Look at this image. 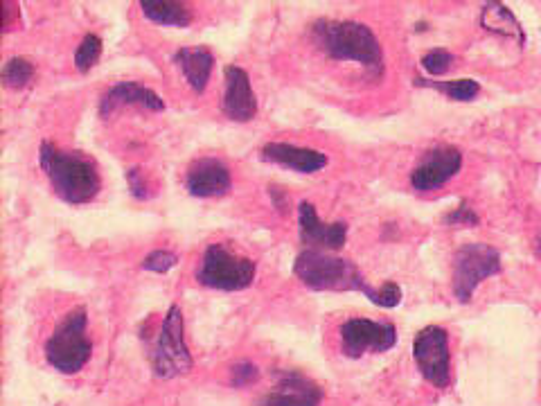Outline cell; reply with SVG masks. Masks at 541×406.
Instances as JSON below:
<instances>
[{
	"label": "cell",
	"instance_id": "cell-1",
	"mask_svg": "<svg viewBox=\"0 0 541 406\" xmlns=\"http://www.w3.org/2000/svg\"><path fill=\"white\" fill-rule=\"evenodd\" d=\"M312 41L325 57L334 61H354L368 75L384 73V48L368 25L357 21L321 19L312 25Z\"/></svg>",
	"mask_w": 541,
	"mask_h": 406
},
{
	"label": "cell",
	"instance_id": "cell-2",
	"mask_svg": "<svg viewBox=\"0 0 541 406\" xmlns=\"http://www.w3.org/2000/svg\"><path fill=\"white\" fill-rule=\"evenodd\" d=\"M39 165L46 172L48 181L57 197L68 203H88L93 201L102 188L100 170H97L95 158L84 152H66L52 145L50 140H43L39 149Z\"/></svg>",
	"mask_w": 541,
	"mask_h": 406
},
{
	"label": "cell",
	"instance_id": "cell-3",
	"mask_svg": "<svg viewBox=\"0 0 541 406\" xmlns=\"http://www.w3.org/2000/svg\"><path fill=\"white\" fill-rule=\"evenodd\" d=\"M294 273L305 287L314 291H361L366 298L372 294V287L357 264L327 251L305 249L296 258Z\"/></svg>",
	"mask_w": 541,
	"mask_h": 406
},
{
	"label": "cell",
	"instance_id": "cell-4",
	"mask_svg": "<svg viewBox=\"0 0 541 406\" xmlns=\"http://www.w3.org/2000/svg\"><path fill=\"white\" fill-rule=\"evenodd\" d=\"M88 316L84 307H75L66 314V319L57 325V330L46 341L48 364L64 375H75L91 359V339L86 337Z\"/></svg>",
	"mask_w": 541,
	"mask_h": 406
},
{
	"label": "cell",
	"instance_id": "cell-5",
	"mask_svg": "<svg viewBox=\"0 0 541 406\" xmlns=\"http://www.w3.org/2000/svg\"><path fill=\"white\" fill-rule=\"evenodd\" d=\"M194 366L188 343H185L183 312L179 305L167 310L161 330H158L156 343L152 348V368L154 375L161 379H174L188 375Z\"/></svg>",
	"mask_w": 541,
	"mask_h": 406
},
{
	"label": "cell",
	"instance_id": "cell-6",
	"mask_svg": "<svg viewBox=\"0 0 541 406\" xmlns=\"http://www.w3.org/2000/svg\"><path fill=\"white\" fill-rule=\"evenodd\" d=\"M257 267L251 258L228 251L224 244H212L203 253L197 280L203 287L219 291L246 289L255 280Z\"/></svg>",
	"mask_w": 541,
	"mask_h": 406
},
{
	"label": "cell",
	"instance_id": "cell-7",
	"mask_svg": "<svg viewBox=\"0 0 541 406\" xmlns=\"http://www.w3.org/2000/svg\"><path fill=\"white\" fill-rule=\"evenodd\" d=\"M501 273V253L490 244H465L454 255V294L460 303H469L481 282Z\"/></svg>",
	"mask_w": 541,
	"mask_h": 406
},
{
	"label": "cell",
	"instance_id": "cell-8",
	"mask_svg": "<svg viewBox=\"0 0 541 406\" xmlns=\"http://www.w3.org/2000/svg\"><path fill=\"white\" fill-rule=\"evenodd\" d=\"M413 359L422 377L436 388L451 384V352L449 334L440 325H429L413 341Z\"/></svg>",
	"mask_w": 541,
	"mask_h": 406
},
{
	"label": "cell",
	"instance_id": "cell-9",
	"mask_svg": "<svg viewBox=\"0 0 541 406\" xmlns=\"http://www.w3.org/2000/svg\"><path fill=\"white\" fill-rule=\"evenodd\" d=\"M395 343L397 330L390 323L350 319L341 325V348L350 359H359L368 352H388L395 348Z\"/></svg>",
	"mask_w": 541,
	"mask_h": 406
},
{
	"label": "cell",
	"instance_id": "cell-10",
	"mask_svg": "<svg viewBox=\"0 0 541 406\" xmlns=\"http://www.w3.org/2000/svg\"><path fill=\"white\" fill-rule=\"evenodd\" d=\"M463 167V154L458 147L442 145L433 147L422 156V161L411 172V185L418 192L440 190L447 181L454 179Z\"/></svg>",
	"mask_w": 541,
	"mask_h": 406
},
{
	"label": "cell",
	"instance_id": "cell-11",
	"mask_svg": "<svg viewBox=\"0 0 541 406\" xmlns=\"http://www.w3.org/2000/svg\"><path fill=\"white\" fill-rule=\"evenodd\" d=\"M298 231L300 242L314 251H339L343 249L345 240H348V224L321 222L316 208L309 201H303L298 206Z\"/></svg>",
	"mask_w": 541,
	"mask_h": 406
},
{
	"label": "cell",
	"instance_id": "cell-12",
	"mask_svg": "<svg viewBox=\"0 0 541 406\" xmlns=\"http://www.w3.org/2000/svg\"><path fill=\"white\" fill-rule=\"evenodd\" d=\"M321 402V386L296 370H285L280 373L278 384L255 406H321Z\"/></svg>",
	"mask_w": 541,
	"mask_h": 406
},
{
	"label": "cell",
	"instance_id": "cell-13",
	"mask_svg": "<svg viewBox=\"0 0 541 406\" xmlns=\"http://www.w3.org/2000/svg\"><path fill=\"white\" fill-rule=\"evenodd\" d=\"M224 100L221 109L233 122H251L257 113V97L253 93L251 77L244 68L226 66L224 70Z\"/></svg>",
	"mask_w": 541,
	"mask_h": 406
},
{
	"label": "cell",
	"instance_id": "cell-14",
	"mask_svg": "<svg viewBox=\"0 0 541 406\" xmlns=\"http://www.w3.org/2000/svg\"><path fill=\"white\" fill-rule=\"evenodd\" d=\"M185 185H188L192 197L210 199L228 194L233 179H230V170L224 161H219V158H199L190 165Z\"/></svg>",
	"mask_w": 541,
	"mask_h": 406
},
{
	"label": "cell",
	"instance_id": "cell-15",
	"mask_svg": "<svg viewBox=\"0 0 541 406\" xmlns=\"http://www.w3.org/2000/svg\"><path fill=\"white\" fill-rule=\"evenodd\" d=\"M122 107H143L147 111H163L165 102L152 88H147L138 82H120L109 88L100 100V113L109 118L113 111Z\"/></svg>",
	"mask_w": 541,
	"mask_h": 406
},
{
	"label": "cell",
	"instance_id": "cell-16",
	"mask_svg": "<svg viewBox=\"0 0 541 406\" xmlns=\"http://www.w3.org/2000/svg\"><path fill=\"white\" fill-rule=\"evenodd\" d=\"M262 158L264 161L289 167V170L300 174H314L327 165V156L323 152H318V149L298 147L289 143H266L262 147Z\"/></svg>",
	"mask_w": 541,
	"mask_h": 406
},
{
	"label": "cell",
	"instance_id": "cell-17",
	"mask_svg": "<svg viewBox=\"0 0 541 406\" xmlns=\"http://www.w3.org/2000/svg\"><path fill=\"white\" fill-rule=\"evenodd\" d=\"M174 61L194 93L206 91L212 68H215V57L208 48H181L174 52Z\"/></svg>",
	"mask_w": 541,
	"mask_h": 406
},
{
	"label": "cell",
	"instance_id": "cell-18",
	"mask_svg": "<svg viewBox=\"0 0 541 406\" xmlns=\"http://www.w3.org/2000/svg\"><path fill=\"white\" fill-rule=\"evenodd\" d=\"M481 25H483V30L499 34V37L517 39L521 46L526 43V34H523V28H521V23L517 21V16H514L508 7L501 5V3L483 5Z\"/></svg>",
	"mask_w": 541,
	"mask_h": 406
},
{
	"label": "cell",
	"instance_id": "cell-19",
	"mask_svg": "<svg viewBox=\"0 0 541 406\" xmlns=\"http://www.w3.org/2000/svg\"><path fill=\"white\" fill-rule=\"evenodd\" d=\"M140 10L149 21L158 25H172V28H188L194 19L188 5L174 3V0H143Z\"/></svg>",
	"mask_w": 541,
	"mask_h": 406
},
{
	"label": "cell",
	"instance_id": "cell-20",
	"mask_svg": "<svg viewBox=\"0 0 541 406\" xmlns=\"http://www.w3.org/2000/svg\"><path fill=\"white\" fill-rule=\"evenodd\" d=\"M415 86H427V88H436L442 95H447L449 100L456 102H469L481 93V84L476 79H454V82H427V79L415 77L413 79Z\"/></svg>",
	"mask_w": 541,
	"mask_h": 406
},
{
	"label": "cell",
	"instance_id": "cell-21",
	"mask_svg": "<svg viewBox=\"0 0 541 406\" xmlns=\"http://www.w3.org/2000/svg\"><path fill=\"white\" fill-rule=\"evenodd\" d=\"M34 64L25 57H12L3 68V84L7 88H23L32 82Z\"/></svg>",
	"mask_w": 541,
	"mask_h": 406
},
{
	"label": "cell",
	"instance_id": "cell-22",
	"mask_svg": "<svg viewBox=\"0 0 541 406\" xmlns=\"http://www.w3.org/2000/svg\"><path fill=\"white\" fill-rule=\"evenodd\" d=\"M100 57H102V39L97 37V34H86L75 52V68L79 73H88V70L100 61Z\"/></svg>",
	"mask_w": 541,
	"mask_h": 406
},
{
	"label": "cell",
	"instance_id": "cell-23",
	"mask_svg": "<svg viewBox=\"0 0 541 406\" xmlns=\"http://www.w3.org/2000/svg\"><path fill=\"white\" fill-rule=\"evenodd\" d=\"M451 66H454V55H451L449 50L436 48L422 57V68L427 70L431 77H440V75L449 73Z\"/></svg>",
	"mask_w": 541,
	"mask_h": 406
},
{
	"label": "cell",
	"instance_id": "cell-24",
	"mask_svg": "<svg viewBox=\"0 0 541 406\" xmlns=\"http://www.w3.org/2000/svg\"><path fill=\"white\" fill-rule=\"evenodd\" d=\"M368 300L370 303L390 310V307H397L399 303H402V289H399L395 282H386V285H381L379 289H372Z\"/></svg>",
	"mask_w": 541,
	"mask_h": 406
},
{
	"label": "cell",
	"instance_id": "cell-25",
	"mask_svg": "<svg viewBox=\"0 0 541 406\" xmlns=\"http://www.w3.org/2000/svg\"><path fill=\"white\" fill-rule=\"evenodd\" d=\"M257 379H260V368L251 364V361H239V364L230 368V384L235 388H244L257 382Z\"/></svg>",
	"mask_w": 541,
	"mask_h": 406
},
{
	"label": "cell",
	"instance_id": "cell-26",
	"mask_svg": "<svg viewBox=\"0 0 541 406\" xmlns=\"http://www.w3.org/2000/svg\"><path fill=\"white\" fill-rule=\"evenodd\" d=\"M176 262H179V258H176L172 251L158 249V251H152L147 255L145 262H143V269L154 271V273H167L176 267Z\"/></svg>",
	"mask_w": 541,
	"mask_h": 406
},
{
	"label": "cell",
	"instance_id": "cell-27",
	"mask_svg": "<svg viewBox=\"0 0 541 406\" xmlns=\"http://www.w3.org/2000/svg\"><path fill=\"white\" fill-rule=\"evenodd\" d=\"M127 183H129V190L136 199H149L152 197V192H149V185L145 181V174L138 170V167H133V170L127 172Z\"/></svg>",
	"mask_w": 541,
	"mask_h": 406
},
{
	"label": "cell",
	"instance_id": "cell-28",
	"mask_svg": "<svg viewBox=\"0 0 541 406\" xmlns=\"http://www.w3.org/2000/svg\"><path fill=\"white\" fill-rule=\"evenodd\" d=\"M445 222L451 224V226H476L478 224V215L474 213L472 208L467 206V203L463 201L460 206L454 210V213H449L445 217Z\"/></svg>",
	"mask_w": 541,
	"mask_h": 406
},
{
	"label": "cell",
	"instance_id": "cell-29",
	"mask_svg": "<svg viewBox=\"0 0 541 406\" xmlns=\"http://www.w3.org/2000/svg\"><path fill=\"white\" fill-rule=\"evenodd\" d=\"M537 253H539V258H541V240L537 242Z\"/></svg>",
	"mask_w": 541,
	"mask_h": 406
}]
</instances>
